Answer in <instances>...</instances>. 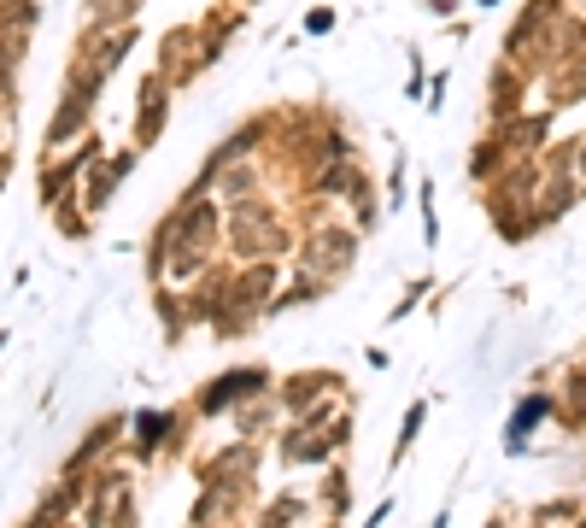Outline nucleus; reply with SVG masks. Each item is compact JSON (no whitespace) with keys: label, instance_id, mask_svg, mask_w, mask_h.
Segmentation results:
<instances>
[{"label":"nucleus","instance_id":"8","mask_svg":"<svg viewBox=\"0 0 586 528\" xmlns=\"http://www.w3.org/2000/svg\"><path fill=\"white\" fill-rule=\"evenodd\" d=\"M428 423V405H410L405 412V423H399V447H393V464H399V458L410 452V440H417V429Z\"/></svg>","mask_w":586,"mask_h":528},{"label":"nucleus","instance_id":"5","mask_svg":"<svg viewBox=\"0 0 586 528\" xmlns=\"http://www.w3.org/2000/svg\"><path fill=\"white\" fill-rule=\"evenodd\" d=\"M510 165V153H505V142H498V135H481L475 142V153H470V177L481 182V189H487V182L498 177V170Z\"/></svg>","mask_w":586,"mask_h":528},{"label":"nucleus","instance_id":"6","mask_svg":"<svg viewBox=\"0 0 586 528\" xmlns=\"http://www.w3.org/2000/svg\"><path fill=\"white\" fill-rule=\"evenodd\" d=\"M129 165H135V153H117L112 165H100V182H89V189H82V200H89V206L100 212V206H106V200H112V189H117V182L129 177Z\"/></svg>","mask_w":586,"mask_h":528},{"label":"nucleus","instance_id":"10","mask_svg":"<svg viewBox=\"0 0 586 528\" xmlns=\"http://www.w3.org/2000/svg\"><path fill=\"white\" fill-rule=\"evenodd\" d=\"M329 30H335V12H329V7L305 12V36H329Z\"/></svg>","mask_w":586,"mask_h":528},{"label":"nucleus","instance_id":"9","mask_svg":"<svg viewBox=\"0 0 586 528\" xmlns=\"http://www.w3.org/2000/svg\"><path fill=\"white\" fill-rule=\"evenodd\" d=\"M417 206H422V241L435 247L440 241V224H435V182L422 177V189H417Z\"/></svg>","mask_w":586,"mask_h":528},{"label":"nucleus","instance_id":"12","mask_svg":"<svg viewBox=\"0 0 586 528\" xmlns=\"http://www.w3.org/2000/svg\"><path fill=\"white\" fill-rule=\"evenodd\" d=\"M0 189H7V153H0Z\"/></svg>","mask_w":586,"mask_h":528},{"label":"nucleus","instance_id":"13","mask_svg":"<svg viewBox=\"0 0 586 528\" xmlns=\"http://www.w3.org/2000/svg\"><path fill=\"white\" fill-rule=\"evenodd\" d=\"M481 7H498V0H481Z\"/></svg>","mask_w":586,"mask_h":528},{"label":"nucleus","instance_id":"4","mask_svg":"<svg viewBox=\"0 0 586 528\" xmlns=\"http://www.w3.org/2000/svg\"><path fill=\"white\" fill-rule=\"evenodd\" d=\"M522 94H528V77H522V65L510 71V59L493 71V100H487V112H493V124L498 117H516L522 112Z\"/></svg>","mask_w":586,"mask_h":528},{"label":"nucleus","instance_id":"2","mask_svg":"<svg viewBox=\"0 0 586 528\" xmlns=\"http://www.w3.org/2000/svg\"><path fill=\"white\" fill-rule=\"evenodd\" d=\"M493 135L505 142L510 159H533V153L551 147V117H545V112H540V117H522V112H516V117H498Z\"/></svg>","mask_w":586,"mask_h":528},{"label":"nucleus","instance_id":"14","mask_svg":"<svg viewBox=\"0 0 586 528\" xmlns=\"http://www.w3.org/2000/svg\"><path fill=\"white\" fill-rule=\"evenodd\" d=\"M487 528H505V523H487Z\"/></svg>","mask_w":586,"mask_h":528},{"label":"nucleus","instance_id":"7","mask_svg":"<svg viewBox=\"0 0 586 528\" xmlns=\"http://www.w3.org/2000/svg\"><path fill=\"white\" fill-rule=\"evenodd\" d=\"M252 387H264L258 370H247V377H223V382H212L200 394V412H217V400H240V394H252Z\"/></svg>","mask_w":586,"mask_h":528},{"label":"nucleus","instance_id":"1","mask_svg":"<svg viewBox=\"0 0 586 528\" xmlns=\"http://www.w3.org/2000/svg\"><path fill=\"white\" fill-rule=\"evenodd\" d=\"M165 117H170V77L153 71V77H142V94H135V147L159 142Z\"/></svg>","mask_w":586,"mask_h":528},{"label":"nucleus","instance_id":"3","mask_svg":"<svg viewBox=\"0 0 586 528\" xmlns=\"http://www.w3.org/2000/svg\"><path fill=\"white\" fill-rule=\"evenodd\" d=\"M557 417V400L551 394H522L516 400V412H510V423H505V452L516 458V452H528V435L540 429V423H551Z\"/></svg>","mask_w":586,"mask_h":528},{"label":"nucleus","instance_id":"15","mask_svg":"<svg viewBox=\"0 0 586 528\" xmlns=\"http://www.w3.org/2000/svg\"><path fill=\"white\" fill-rule=\"evenodd\" d=\"M581 359H586V352H581Z\"/></svg>","mask_w":586,"mask_h":528},{"label":"nucleus","instance_id":"11","mask_svg":"<svg viewBox=\"0 0 586 528\" xmlns=\"http://www.w3.org/2000/svg\"><path fill=\"white\" fill-rule=\"evenodd\" d=\"M575 177H581V194H586V135H581V153H575Z\"/></svg>","mask_w":586,"mask_h":528}]
</instances>
